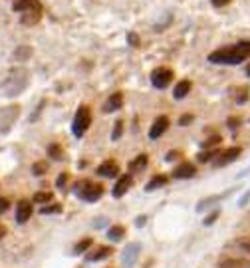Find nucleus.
Listing matches in <instances>:
<instances>
[{
    "label": "nucleus",
    "instance_id": "nucleus-23",
    "mask_svg": "<svg viewBox=\"0 0 250 268\" xmlns=\"http://www.w3.org/2000/svg\"><path fill=\"white\" fill-rule=\"evenodd\" d=\"M91 245H93V241L91 239H84V241H80L78 245L74 246V252L76 254H80V252H86V250H90Z\"/></svg>",
    "mask_w": 250,
    "mask_h": 268
},
{
    "label": "nucleus",
    "instance_id": "nucleus-13",
    "mask_svg": "<svg viewBox=\"0 0 250 268\" xmlns=\"http://www.w3.org/2000/svg\"><path fill=\"white\" fill-rule=\"evenodd\" d=\"M195 173H197V169H195L193 163H181L179 167H175L173 177L175 179H191V177H195Z\"/></svg>",
    "mask_w": 250,
    "mask_h": 268
},
{
    "label": "nucleus",
    "instance_id": "nucleus-7",
    "mask_svg": "<svg viewBox=\"0 0 250 268\" xmlns=\"http://www.w3.org/2000/svg\"><path fill=\"white\" fill-rule=\"evenodd\" d=\"M139 252H141V245L139 243H131V245H127V248L123 250V256H121V262L125 264V266H133L137 260V256H139Z\"/></svg>",
    "mask_w": 250,
    "mask_h": 268
},
{
    "label": "nucleus",
    "instance_id": "nucleus-36",
    "mask_svg": "<svg viewBox=\"0 0 250 268\" xmlns=\"http://www.w3.org/2000/svg\"><path fill=\"white\" fill-rule=\"evenodd\" d=\"M238 123H240V119H236V117H230V119H228V127H232V129H236Z\"/></svg>",
    "mask_w": 250,
    "mask_h": 268
},
{
    "label": "nucleus",
    "instance_id": "nucleus-39",
    "mask_svg": "<svg viewBox=\"0 0 250 268\" xmlns=\"http://www.w3.org/2000/svg\"><path fill=\"white\" fill-rule=\"evenodd\" d=\"M181 153L179 151H171V153H167V161H173V159H179Z\"/></svg>",
    "mask_w": 250,
    "mask_h": 268
},
{
    "label": "nucleus",
    "instance_id": "nucleus-8",
    "mask_svg": "<svg viewBox=\"0 0 250 268\" xmlns=\"http://www.w3.org/2000/svg\"><path fill=\"white\" fill-rule=\"evenodd\" d=\"M131 185H133V177H131L129 173L117 179V183H115V187H114V197H115V199L123 197V195H125V193L131 189Z\"/></svg>",
    "mask_w": 250,
    "mask_h": 268
},
{
    "label": "nucleus",
    "instance_id": "nucleus-12",
    "mask_svg": "<svg viewBox=\"0 0 250 268\" xmlns=\"http://www.w3.org/2000/svg\"><path fill=\"white\" fill-rule=\"evenodd\" d=\"M30 217H32V203L24 199V201H20L16 205V221L20 224H24Z\"/></svg>",
    "mask_w": 250,
    "mask_h": 268
},
{
    "label": "nucleus",
    "instance_id": "nucleus-34",
    "mask_svg": "<svg viewBox=\"0 0 250 268\" xmlns=\"http://www.w3.org/2000/svg\"><path fill=\"white\" fill-rule=\"evenodd\" d=\"M191 121H193V115H189V113H187V115H183L181 119H179V125H181V127H185V125H189Z\"/></svg>",
    "mask_w": 250,
    "mask_h": 268
},
{
    "label": "nucleus",
    "instance_id": "nucleus-17",
    "mask_svg": "<svg viewBox=\"0 0 250 268\" xmlns=\"http://www.w3.org/2000/svg\"><path fill=\"white\" fill-rule=\"evenodd\" d=\"M219 268H250V260H246V258H227L219 264Z\"/></svg>",
    "mask_w": 250,
    "mask_h": 268
},
{
    "label": "nucleus",
    "instance_id": "nucleus-26",
    "mask_svg": "<svg viewBox=\"0 0 250 268\" xmlns=\"http://www.w3.org/2000/svg\"><path fill=\"white\" fill-rule=\"evenodd\" d=\"M121 133H123V121H121V119H117V121H115L114 133H112V139H114V141H117V139L121 137Z\"/></svg>",
    "mask_w": 250,
    "mask_h": 268
},
{
    "label": "nucleus",
    "instance_id": "nucleus-27",
    "mask_svg": "<svg viewBox=\"0 0 250 268\" xmlns=\"http://www.w3.org/2000/svg\"><path fill=\"white\" fill-rule=\"evenodd\" d=\"M30 54H32V50H30L28 46H20V48L16 50V58H18V60H26Z\"/></svg>",
    "mask_w": 250,
    "mask_h": 268
},
{
    "label": "nucleus",
    "instance_id": "nucleus-3",
    "mask_svg": "<svg viewBox=\"0 0 250 268\" xmlns=\"http://www.w3.org/2000/svg\"><path fill=\"white\" fill-rule=\"evenodd\" d=\"M90 125H91V110L88 106H80V110L76 112L74 121H72V131H74L76 137H82L90 129Z\"/></svg>",
    "mask_w": 250,
    "mask_h": 268
},
{
    "label": "nucleus",
    "instance_id": "nucleus-21",
    "mask_svg": "<svg viewBox=\"0 0 250 268\" xmlns=\"http://www.w3.org/2000/svg\"><path fill=\"white\" fill-rule=\"evenodd\" d=\"M163 185H167V177H165V175H155V177L147 183L145 189H147V191H155V189H159Z\"/></svg>",
    "mask_w": 250,
    "mask_h": 268
},
{
    "label": "nucleus",
    "instance_id": "nucleus-38",
    "mask_svg": "<svg viewBox=\"0 0 250 268\" xmlns=\"http://www.w3.org/2000/svg\"><path fill=\"white\" fill-rule=\"evenodd\" d=\"M212 2V6H217V8H221V6H227L230 0H210Z\"/></svg>",
    "mask_w": 250,
    "mask_h": 268
},
{
    "label": "nucleus",
    "instance_id": "nucleus-1",
    "mask_svg": "<svg viewBox=\"0 0 250 268\" xmlns=\"http://www.w3.org/2000/svg\"><path fill=\"white\" fill-rule=\"evenodd\" d=\"M246 58H250V42H238L230 48H221L208 56L212 64H227V66H236Z\"/></svg>",
    "mask_w": 250,
    "mask_h": 268
},
{
    "label": "nucleus",
    "instance_id": "nucleus-2",
    "mask_svg": "<svg viewBox=\"0 0 250 268\" xmlns=\"http://www.w3.org/2000/svg\"><path fill=\"white\" fill-rule=\"evenodd\" d=\"M74 193L86 203H95L101 195H103V185L99 183H93V181H78L76 187H74Z\"/></svg>",
    "mask_w": 250,
    "mask_h": 268
},
{
    "label": "nucleus",
    "instance_id": "nucleus-20",
    "mask_svg": "<svg viewBox=\"0 0 250 268\" xmlns=\"http://www.w3.org/2000/svg\"><path fill=\"white\" fill-rule=\"evenodd\" d=\"M108 237H110L112 241H121V239L125 237V228H123L121 224H112L110 230H108Z\"/></svg>",
    "mask_w": 250,
    "mask_h": 268
},
{
    "label": "nucleus",
    "instance_id": "nucleus-31",
    "mask_svg": "<svg viewBox=\"0 0 250 268\" xmlns=\"http://www.w3.org/2000/svg\"><path fill=\"white\" fill-rule=\"evenodd\" d=\"M238 248H240L242 252H246V254H250V239H244V241H238Z\"/></svg>",
    "mask_w": 250,
    "mask_h": 268
},
{
    "label": "nucleus",
    "instance_id": "nucleus-30",
    "mask_svg": "<svg viewBox=\"0 0 250 268\" xmlns=\"http://www.w3.org/2000/svg\"><path fill=\"white\" fill-rule=\"evenodd\" d=\"M217 155H219L217 151H205V153L199 155V161H201V163H206V161H210V157H217Z\"/></svg>",
    "mask_w": 250,
    "mask_h": 268
},
{
    "label": "nucleus",
    "instance_id": "nucleus-5",
    "mask_svg": "<svg viewBox=\"0 0 250 268\" xmlns=\"http://www.w3.org/2000/svg\"><path fill=\"white\" fill-rule=\"evenodd\" d=\"M240 153H242V149H240V147H230V149H227V151L219 153L217 159H215L212 163H215V167H225V165H228V163L236 161Z\"/></svg>",
    "mask_w": 250,
    "mask_h": 268
},
{
    "label": "nucleus",
    "instance_id": "nucleus-19",
    "mask_svg": "<svg viewBox=\"0 0 250 268\" xmlns=\"http://www.w3.org/2000/svg\"><path fill=\"white\" fill-rule=\"evenodd\" d=\"M40 16H42V12H40V10L22 12V24H26V26H32V24H36L38 20H40Z\"/></svg>",
    "mask_w": 250,
    "mask_h": 268
},
{
    "label": "nucleus",
    "instance_id": "nucleus-33",
    "mask_svg": "<svg viewBox=\"0 0 250 268\" xmlns=\"http://www.w3.org/2000/svg\"><path fill=\"white\" fill-rule=\"evenodd\" d=\"M68 179H69V175H68V173H62V175L58 177V181H56V185H58V187L62 189V187H64V185L68 183Z\"/></svg>",
    "mask_w": 250,
    "mask_h": 268
},
{
    "label": "nucleus",
    "instance_id": "nucleus-35",
    "mask_svg": "<svg viewBox=\"0 0 250 268\" xmlns=\"http://www.w3.org/2000/svg\"><path fill=\"white\" fill-rule=\"evenodd\" d=\"M217 219H219V211H215L212 215H208V217H206V219H205V224H206V226H208V224H212V223H215Z\"/></svg>",
    "mask_w": 250,
    "mask_h": 268
},
{
    "label": "nucleus",
    "instance_id": "nucleus-37",
    "mask_svg": "<svg viewBox=\"0 0 250 268\" xmlns=\"http://www.w3.org/2000/svg\"><path fill=\"white\" fill-rule=\"evenodd\" d=\"M8 205H10L8 199H0V213H6L8 211Z\"/></svg>",
    "mask_w": 250,
    "mask_h": 268
},
{
    "label": "nucleus",
    "instance_id": "nucleus-15",
    "mask_svg": "<svg viewBox=\"0 0 250 268\" xmlns=\"http://www.w3.org/2000/svg\"><path fill=\"white\" fill-rule=\"evenodd\" d=\"M121 106H123V93H121V91H115V93H112V97L105 102L103 112L105 113L117 112V110H121Z\"/></svg>",
    "mask_w": 250,
    "mask_h": 268
},
{
    "label": "nucleus",
    "instance_id": "nucleus-16",
    "mask_svg": "<svg viewBox=\"0 0 250 268\" xmlns=\"http://www.w3.org/2000/svg\"><path fill=\"white\" fill-rule=\"evenodd\" d=\"M147 163H149V157L145 155V153H141V155H137L131 163H129V171L131 173H141L145 167H147Z\"/></svg>",
    "mask_w": 250,
    "mask_h": 268
},
{
    "label": "nucleus",
    "instance_id": "nucleus-25",
    "mask_svg": "<svg viewBox=\"0 0 250 268\" xmlns=\"http://www.w3.org/2000/svg\"><path fill=\"white\" fill-rule=\"evenodd\" d=\"M50 201H52V193H36V195H34V203L48 205Z\"/></svg>",
    "mask_w": 250,
    "mask_h": 268
},
{
    "label": "nucleus",
    "instance_id": "nucleus-42",
    "mask_svg": "<svg viewBox=\"0 0 250 268\" xmlns=\"http://www.w3.org/2000/svg\"><path fill=\"white\" fill-rule=\"evenodd\" d=\"M246 74H248V76H250V66H248V68H246Z\"/></svg>",
    "mask_w": 250,
    "mask_h": 268
},
{
    "label": "nucleus",
    "instance_id": "nucleus-6",
    "mask_svg": "<svg viewBox=\"0 0 250 268\" xmlns=\"http://www.w3.org/2000/svg\"><path fill=\"white\" fill-rule=\"evenodd\" d=\"M16 117H18V108H4V110H0V131L10 129V125L14 123Z\"/></svg>",
    "mask_w": 250,
    "mask_h": 268
},
{
    "label": "nucleus",
    "instance_id": "nucleus-10",
    "mask_svg": "<svg viewBox=\"0 0 250 268\" xmlns=\"http://www.w3.org/2000/svg\"><path fill=\"white\" fill-rule=\"evenodd\" d=\"M112 252H114L112 246H95L93 250H90V252L86 254V260H88V262H99V260L108 258Z\"/></svg>",
    "mask_w": 250,
    "mask_h": 268
},
{
    "label": "nucleus",
    "instance_id": "nucleus-32",
    "mask_svg": "<svg viewBox=\"0 0 250 268\" xmlns=\"http://www.w3.org/2000/svg\"><path fill=\"white\" fill-rule=\"evenodd\" d=\"M127 42L137 48V46H139V36H137L135 32H129V34H127Z\"/></svg>",
    "mask_w": 250,
    "mask_h": 268
},
{
    "label": "nucleus",
    "instance_id": "nucleus-9",
    "mask_svg": "<svg viewBox=\"0 0 250 268\" xmlns=\"http://www.w3.org/2000/svg\"><path fill=\"white\" fill-rule=\"evenodd\" d=\"M167 127H169V117H167V115H159V117L153 121L151 129H149V137H151V139H157V137H161V135L167 131Z\"/></svg>",
    "mask_w": 250,
    "mask_h": 268
},
{
    "label": "nucleus",
    "instance_id": "nucleus-18",
    "mask_svg": "<svg viewBox=\"0 0 250 268\" xmlns=\"http://www.w3.org/2000/svg\"><path fill=\"white\" fill-rule=\"evenodd\" d=\"M189 91H191V82H189V80H181V82L175 86V89H173V97H175V99H183Z\"/></svg>",
    "mask_w": 250,
    "mask_h": 268
},
{
    "label": "nucleus",
    "instance_id": "nucleus-40",
    "mask_svg": "<svg viewBox=\"0 0 250 268\" xmlns=\"http://www.w3.org/2000/svg\"><path fill=\"white\" fill-rule=\"evenodd\" d=\"M6 232H8V230H6V226H4V224L0 223V241H2L4 237H6Z\"/></svg>",
    "mask_w": 250,
    "mask_h": 268
},
{
    "label": "nucleus",
    "instance_id": "nucleus-11",
    "mask_svg": "<svg viewBox=\"0 0 250 268\" xmlns=\"http://www.w3.org/2000/svg\"><path fill=\"white\" fill-rule=\"evenodd\" d=\"M12 10L14 12H30V10H40L42 12V4L38 0H16Z\"/></svg>",
    "mask_w": 250,
    "mask_h": 268
},
{
    "label": "nucleus",
    "instance_id": "nucleus-22",
    "mask_svg": "<svg viewBox=\"0 0 250 268\" xmlns=\"http://www.w3.org/2000/svg\"><path fill=\"white\" fill-rule=\"evenodd\" d=\"M48 155L52 157V159H56V161H62V159H64V151H62V147H60L58 143H52V145L48 147Z\"/></svg>",
    "mask_w": 250,
    "mask_h": 268
},
{
    "label": "nucleus",
    "instance_id": "nucleus-29",
    "mask_svg": "<svg viewBox=\"0 0 250 268\" xmlns=\"http://www.w3.org/2000/svg\"><path fill=\"white\" fill-rule=\"evenodd\" d=\"M219 143H221V137H219V135H215V137L206 139L205 143H203V147H205V149H210V147H215V145H219Z\"/></svg>",
    "mask_w": 250,
    "mask_h": 268
},
{
    "label": "nucleus",
    "instance_id": "nucleus-14",
    "mask_svg": "<svg viewBox=\"0 0 250 268\" xmlns=\"http://www.w3.org/2000/svg\"><path fill=\"white\" fill-rule=\"evenodd\" d=\"M117 173H119V165L115 161H103L97 167V175L101 177H117Z\"/></svg>",
    "mask_w": 250,
    "mask_h": 268
},
{
    "label": "nucleus",
    "instance_id": "nucleus-4",
    "mask_svg": "<svg viewBox=\"0 0 250 268\" xmlns=\"http://www.w3.org/2000/svg\"><path fill=\"white\" fill-rule=\"evenodd\" d=\"M171 82H173V72H171L169 68H157V70H153V74H151V84H153L155 88L165 89Z\"/></svg>",
    "mask_w": 250,
    "mask_h": 268
},
{
    "label": "nucleus",
    "instance_id": "nucleus-28",
    "mask_svg": "<svg viewBox=\"0 0 250 268\" xmlns=\"http://www.w3.org/2000/svg\"><path fill=\"white\" fill-rule=\"evenodd\" d=\"M46 169H48V167H46V163H34V167H32V173L40 177V175H44V173H46Z\"/></svg>",
    "mask_w": 250,
    "mask_h": 268
},
{
    "label": "nucleus",
    "instance_id": "nucleus-41",
    "mask_svg": "<svg viewBox=\"0 0 250 268\" xmlns=\"http://www.w3.org/2000/svg\"><path fill=\"white\" fill-rule=\"evenodd\" d=\"M145 221H147V219H145V217H137V226H143V224H145Z\"/></svg>",
    "mask_w": 250,
    "mask_h": 268
},
{
    "label": "nucleus",
    "instance_id": "nucleus-24",
    "mask_svg": "<svg viewBox=\"0 0 250 268\" xmlns=\"http://www.w3.org/2000/svg\"><path fill=\"white\" fill-rule=\"evenodd\" d=\"M40 213L42 215H58V213H62V205H48V207H42Z\"/></svg>",
    "mask_w": 250,
    "mask_h": 268
}]
</instances>
